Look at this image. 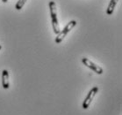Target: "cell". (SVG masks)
Instances as JSON below:
<instances>
[{"instance_id": "1", "label": "cell", "mask_w": 122, "mask_h": 115, "mask_svg": "<svg viewBox=\"0 0 122 115\" xmlns=\"http://www.w3.org/2000/svg\"><path fill=\"white\" fill-rule=\"evenodd\" d=\"M49 10L54 33L56 35H58L61 32V28H60V26H59L58 23V19H57V8H56V5L54 1H50L49 2Z\"/></svg>"}, {"instance_id": "2", "label": "cell", "mask_w": 122, "mask_h": 115, "mask_svg": "<svg viewBox=\"0 0 122 115\" xmlns=\"http://www.w3.org/2000/svg\"><path fill=\"white\" fill-rule=\"evenodd\" d=\"M76 25V20H71V21H69V22L66 25V27L63 28V30H61V32L57 35V36H56V40H55L56 43H60V42L66 37L67 35L70 32V30H72V28H74Z\"/></svg>"}, {"instance_id": "3", "label": "cell", "mask_w": 122, "mask_h": 115, "mask_svg": "<svg viewBox=\"0 0 122 115\" xmlns=\"http://www.w3.org/2000/svg\"><path fill=\"white\" fill-rule=\"evenodd\" d=\"M97 91H98V87L92 88V90H90L89 93H88L87 96H86V97L84 98V101H83V105H82L83 109L86 110V109H88V108H89L90 104H91L92 101L93 100V98L95 97V96H96V94L97 93Z\"/></svg>"}, {"instance_id": "4", "label": "cell", "mask_w": 122, "mask_h": 115, "mask_svg": "<svg viewBox=\"0 0 122 115\" xmlns=\"http://www.w3.org/2000/svg\"><path fill=\"white\" fill-rule=\"evenodd\" d=\"M82 62H83V64L84 66H86L87 67H89L90 69H92L95 72V73H97V74H102L103 73V68L100 67L99 66H97L96 65L95 63L92 62L90 59H88L87 58H83L82 59Z\"/></svg>"}, {"instance_id": "5", "label": "cell", "mask_w": 122, "mask_h": 115, "mask_svg": "<svg viewBox=\"0 0 122 115\" xmlns=\"http://www.w3.org/2000/svg\"><path fill=\"white\" fill-rule=\"evenodd\" d=\"M2 87L5 90H8L10 87V82H9V72L7 70H4L2 72Z\"/></svg>"}, {"instance_id": "6", "label": "cell", "mask_w": 122, "mask_h": 115, "mask_svg": "<svg viewBox=\"0 0 122 115\" xmlns=\"http://www.w3.org/2000/svg\"><path fill=\"white\" fill-rule=\"evenodd\" d=\"M118 2H119V0H111V1H110L108 7H107V9H106V14H107V15H111V14H112L114 9H115V6H116Z\"/></svg>"}, {"instance_id": "7", "label": "cell", "mask_w": 122, "mask_h": 115, "mask_svg": "<svg viewBox=\"0 0 122 115\" xmlns=\"http://www.w3.org/2000/svg\"><path fill=\"white\" fill-rule=\"evenodd\" d=\"M27 0H19L18 2H17L16 6H15V9L16 10H18V11H20V10H21V9L23 8V6H24V5L25 4V2H26Z\"/></svg>"}, {"instance_id": "8", "label": "cell", "mask_w": 122, "mask_h": 115, "mask_svg": "<svg viewBox=\"0 0 122 115\" xmlns=\"http://www.w3.org/2000/svg\"><path fill=\"white\" fill-rule=\"evenodd\" d=\"M7 1H8V0H2L3 3H7Z\"/></svg>"}, {"instance_id": "9", "label": "cell", "mask_w": 122, "mask_h": 115, "mask_svg": "<svg viewBox=\"0 0 122 115\" xmlns=\"http://www.w3.org/2000/svg\"><path fill=\"white\" fill-rule=\"evenodd\" d=\"M1 49H2V46H1V45H0V50H1Z\"/></svg>"}]
</instances>
